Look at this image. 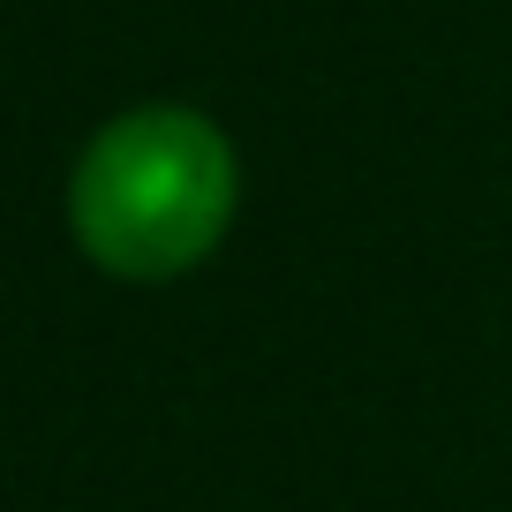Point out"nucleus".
I'll return each instance as SVG.
<instances>
[{
  "label": "nucleus",
  "instance_id": "obj_1",
  "mask_svg": "<svg viewBox=\"0 0 512 512\" xmlns=\"http://www.w3.org/2000/svg\"><path fill=\"white\" fill-rule=\"evenodd\" d=\"M234 219V151L189 106H136L83 144L68 226L113 279H181Z\"/></svg>",
  "mask_w": 512,
  "mask_h": 512
}]
</instances>
